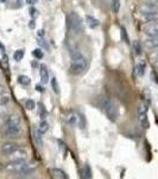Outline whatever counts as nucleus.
<instances>
[{"label":"nucleus","mask_w":158,"mask_h":179,"mask_svg":"<svg viewBox=\"0 0 158 179\" xmlns=\"http://www.w3.org/2000/svg\"><path fill=\"white\" fill-rule=\"evenodd\" d=\"M36 91H38V92H44V90H43V87L40 86V85H36Z\"/></svg>","instance_id":"e433bc0d"},{"label":"nucleus","mask_w":158,"mask_h":179,"mask_svg":"<svg viewBox=\"0 0 158 179\" xmlns=\"http://www.w3.org/2000/svg\"><path fill=\"white\" fill-rule=\"evenodd\" d=\"M48 130H49V123H48L45 119H42V122H40V125H38V131L43 135V134H45Z\"/></svg>","instance_id":"6ab92c4d"},{"label":"nucleus","mask_w":158,"mask_h":179,"mask_svg":"<svg viewBox=\"0 0 158 179\" xmlns=\"http://www.w3.org/2000/svg\"><path fill=\"white\" fill-rule=\"evenodd\" d=\"M132 47H133V50H134L136 55H140L141 54V45H140V42L139 41H134L133 44H132Z\"/></svg>","instance_id":"bb28decb"},{"label":"nucleus","mask_w":158,"mask_h":179,"mask_svg":"<svg viewBox=\"0 0 158 179\" xmlns=\"http://www.w3.org/2000/svg\"><path fill=\"white\" fill-rule=\"evenodd\" d=\"M26 158H27V153H26V151H24L21 148H18L14 153H12L10 155L11 161H21V160H26Z\"/></svg>","instance_id":"1a4fd4ad"},{"label":"nucleus","mask_w":158,"mask_h":179,"mask_svg":"<svg viewBox=\"0 0 158 179\" xmlns=\"http://www.w3.org/2000/svg\"><path fill=\"white\" fill-rule=\"evenodd\" d=\"M151 12H158L157 2H152V1L146 0L140 6V13H151Z\"/></svg>","instance_id":"6e6552de"},{"label":"nucleus","mask_w":158,"mask_h":179,"mask_svg":"<svg viewBox=\"0 0 158 179\" xmlns=\"http://www.w3.org/2000/svg\"><path fill=\"white\" fill-rule=\"evenodd\" d=\"M102 109H103L106 116L108 117L109 121H112V122H115L117 121V118H118L119 116V111L117 104L113 100L108 99V98L103 99V101H102Z\"/></svg>","instance_id":"39448f33"},{"label":"nucleus","mask_w":158,"mask_h":179,"mask_svg":"<svg viewBox=\"0 0 158 179\" xmlns=\"http://www.w3.org/2000/svg\"><path fill=\"white\" fill-rule=\"evenodd\" d=\"M51 87H52V91H54L56 94H59V85H58L57 79H56V77L51 78Z\"/></svg>","instance_id":"5701e85b"},{"label":"nucleus","mask_w":158,"mask_h":179,"mask_svg":"<svg viewBox=\"0 0 158 179\" xmlns=\"http://www.w3.org/2000/svg\"><path fill=\"white\" fill-rule=\"evenodd\" d=\"M120 10V0H112V11L114 13H118Z\"/></svg>","instance_id":"cd10ccee"},{"label":"nucleus","mask_w":158,"mask_h":179,"mask_svg":"<svg viewBox=\"0 0 158 179\" xmlns=\"http://www.w3.org/2000/svg\"><path fill=\"white\" fill-rule=\"evenodd\" d=\"M79 118L80 117H77V115H76L75 112H69V114L67 115L65 121H67V123H68L70 127H75V125L79 123Z\"/></svg>","instance_id":"4468645a"},{"label":"nucleus","mask_w":158,"mask_h":179,"mask_svg":"<svg viewBox=\"0 0 158 179\" xmlns=\"http://www.w3.org/2000/svg\"><path fill=\"white\" fill-rule=\"evenodd\" d=\"M120 35H121V40L124 41L125 43H128V36H127V32H126V29L122 26L121 28V32H120Z\"/></svg>","instance_id":"2f4dec72"},{"label":"nucleus","mask_w":158,"mask_h":179,"mask_svg":"<svg viewBox=\"0 0 158 179\" xmlns=\"http://www.w3.org/2000/svg\"><path fill=\"white\" fill-rule=\"evenodd\" d=\"M32 55L36 58L37 60H40L43 59V56H44V54H43V51H42V49L40 48H37V49H35L33 51H32Z\"/></svg>","instance_id":"c756f323"},{"label":"nucleus","mask_w":158,"mask_h":179,"mask_svg":"<svg viewBox=\"0 0 158 179\" xmlns=\"http://www.w3.org/2000/svg\"><path fill=\"white\" fill-rule=\"evenodd\" d=\"M67 29L68 31L74 32L75 35H81L83 32V22L75 11L70 12V15L67 18Z\"/></svg>","instance_id":"20e7f679"},{"label":"nucleus","mask_w":158,"mask_h":179,"mask_svg":"<svg viewBox=\"0 0 158 179\" xmlns=\"http://www.w3.org/2000/svg\"><path fill=\"white\" fill-rule=\"evenodd\" d=\"M144 45L147 49H158V37L146 36V38L144 40Z\"/></svg>","instance_id":"9b49d317"},{"label":"nucleus","mask_w":158,"mask_h":179,"mask_svg":"<svg viewBox=\"0 0 158 179\" xmlns=\"http://www.w3.org/2000/svg\"><path fill=\"white\" fill-rule=\"evenodd\" d=\"M138 118H139V123H140V125H141L143 128L147 129V128H149V119H147V115H146V116L138 117Z\"/></svg>","instance_id":"a878e982"},{"label":"nucleus","mask_w":158,"mask_h":179,"mask_svg":"<svg viewBox=\"0 0 158 179\" xmlns=\"http://www.w3.org/2000/svg\"><path fill=\"white\" fill-rule=\"evenodd\" d=\"M33 138H35L36 143H37L40 147H42V146H43V141H42V134H40V131H38V129L33 131Z\"/></svg>","instance_id":"393cba45"},{"label":"nucleus","mask_w":158,"mask_h":179,"mask_svg":"<svg viewBox=\"0 0 158 179\" xmlns=\"http://www.w3.org/2000/svg\"><path fill=\"white\" fill-rule=\"evenodd\" d=\"M40 81L42 84H46L49 81V72H48V68L45 65H42L40 69Z\"/></svg>","instance_id":"ddd939ff"},{"label":"nucleus","mask_w":158,"mask_h":179,"mask_svg":"<svg viewBox=\"0 0 158 179\" xmlns=\"http://www.w3.org/2000/svg\"><path fill=\"white\" fill-rule=\"evenodd\" d=\"M26 2H27L29 5H35V4L38 2V0H26Z\"/></svg>","instance_id":"c9c22d12"},{"label":"nucleus","mask_w":158,"mask_h":179,"mask_svg":"<svg viewBox=\"0 0 158 179\" xmlns=\"http://www.w3.org/2000/svg\"><path fill=\"white\" fill-rule=\"evenodd\" d=\"M10 100H11V97H10L8 93H6V92L1 93V94H0V106L7 105V104L10 103Z\"/></svg>","instance_id":"aec40b11"},{"label":"nucleus","mask_w":158,"mask_h":179,"mask_svg":"<svg viewBox=\"0 0 158 179\" xmlns=\"http://www.w3.org/2000/svg\"><path fill=\"white\" fill-rule=\"evenodd\" d=\"M83 178L86 179L92 178V168H90V166L88 164H86L84 167H83Z\"/></svg>","instance_id":"4be33fe9"},{"label":"nucleus","mask_w":158,"mask_h":179,"mask_svg":"<svg viewBox=\"0 0 158 179\" xmlns=\"http://www.w3.org/2000/svg\"><path fill=\"white\" fill-rule=\"evenodd\" d=\"M6 170H8L12 173L18 174L19 177L26 178L30 177L31 174L35 173V167L31 164H27L26 160H21V161H11L7 166Z\"/></svg>","instance_id":"7ed1b4c3"},{"label":"nucleus","mask_w":158,"mask_h":179,"mask_svg":"<svg viewBox=\"0 0 158 179\" xmlns=\"http://www.w3.org/2000/svg\"><path fill=\"white\" fill-rule=\"evenodd\" d=\"M153 65H155V67H156V68H158V59L153 62Z\"/></svg>","instance_id":"58836bf2"},{"label":"nucleus","mask_w":158,"mask_h":179,"mask_svg":"<svg viewBox=\"0 0 158 179\" xmlns=\"http://www.w3.org/2000/svg\"><path fill=\"white\" fill-rule=\"evenodd\" d=\"M0 67H1V69L6 73V74H10V65H8V58L6 56V55H4L2 56V59H1V62H0Z\"/></svg>","instance_id":"a211bd4d"},{"label":"nucleus","mask_w":158,"mask_h":179,"mask_svg":"<svg viewBox=\"0 0 158 179\" xmlns=\"http://www.w3.org/2000/svg\"><path fill=\"white\" fill-rule=\"evenodd\" d=\"M24 49H19V50H17V51H14V54H13V59H14V61H17V62H19V61H21L23 60V58H24Z\"/></svg>","instance_id":"b1692460"},{"label":"nucleus","mask_w":158,"mask_h":179,"mask_svg":"<svg viewBox=\"0 0 158 179\" xmlns=\"http://www.w3.org/2000/svg\"><path fill=\"white\" fill-rule=\"evenodd\" d=\"M143 31L146 36L150 37H158V22L145 23L143 26Z\"/></svg>","instance_id":"423d86ee"},{"label":"nucleus","mask_w":158,"mask_h":179,"mask_svg":"<svg viewBox=\"0 0 158 179\" xmlns=\"http://www.w3.org/2000/svg\"><path fill=\"white\" fill-rule=\"evenodd\" d=\"M38 106H40L38 109H40V118L44 119L45 117H46V115H48V114H46V109L44 108V105H43L42 103H38Z\"/></svg>","instance_id":"c85d7f7f"},{"label":"nucleus","mask_w":158,"mask_h":179,"mask_svg":"<svg viewBox=\"0 0 158 179\" xmlns=\"http://www.w3.org/2000/svg\"><path fill=\"white\" fill-rule=\"evenodd\" d=\"M30 15H31V17H38V11L35 8V7H31L30 8Z\"/></svg>","instance_id":"72a5a7b5"},{"label":"nucleus","mask_w":158,"mask_h":179,"mask_svg":"<svg viewBox=\"0 0 158 179\" xmlns=\"http://www.w3.org/2000/svg\"><path fill=\"white\" fill-rule=\"evenodd\" d=\"M4 133L7 138L18 139L21 134V118L19 115L12 114L7 116L4 123Z\"/></svg>","instance_id":"f257e3e1"},{"label":"nucleus","mask_w":158,"mask_h":179,"mask_svg":"<svg viewBox=\"0 0 158 179\" xmlns=\"http://www.w3.org/2000/svg\"><path fill=\"white\" fill-rule=\"evenodd\" d=\"M86 24L90 28V29H96L100 25V22L96 18L92 17V16H86Z\"/></svg>","instance_id":"dca6fc26"},{"label":"nucleus","mask_w":158,"mask_h":179,"mask_svg":"<svg viewBox=\"0 0 158 179\" xmlns=\"http://www.w3.org/2000/svg\"><path fill=\"white\" fill-rule=\"evenodd\" d=\"M149 1H152V2H156L157 0H149Z\"/></svg>","instance_id":"ea45409f"},{"label":"nucleus","mask_w":158,"mask_h":179,"mask_svg":"<svg viewBox=\"0 0 158 179\" xmlns=\"http://www.w3.org/2000/svg\"><path fill=\"white\" fill-rule=\"evenodd\" d=\"M147 111H149V103L141 101L138 105V117L146 116L147 115Z\"/></svg>","instance_id":"2eb2a0df"},{"label":"nucleus","mask_w":158,"mask_h":179,"mask_svg":"<svg viewBox=\"0 0 158 179\" xmlns=\"http://www.w3.org/2000/svg\"><path fill=\"white\" fill-rule=\"evenodd\" d=\"M71 56V65H70V72L75 75H79L83 73L87 68V60L82 55L77 48H68Z\"/></svg>","instance_id":"f03ea898"},{"label":"nucleus","mask_w":158,"mask_h":179,"mask_svg":"<svg viewBox=\"0 0 158 179\" xmlns=\"http://www.w3.org/2000/svg\"><path fill=\"white\" fill-rule=\"evenodd\" d=\"M19 148V146L17 143H13V142H6L1 146L0 148V152L2 155H6V157H10L12 153H14L17 149Z\"/></svg>","instance_id":"0eeeda50"},{"label":"nucleus","mask_w":158,"mask_h":179,"mask_svg":"<svg viewBox=\"0 0 158 179\" xmlns=\"http://www.w3.org/2000/svg\"><path fill=\"white\" fill-rule=\"evenodd\" d=\"M140 19L143 23H151V22H158V12H151V13H140Z\"/></svg>","instance_id":"9d476101"},{"label":"nucleus","mask_w":158,"mask_h":179,"mask_svg":"<svg viewBox=\"0 0 158 179\" xmlns=\"http://www.w3.org/2000/svg\"><path fill=\"white\" fill-rule=\"evenodd\" d=\"M145 69H146V63H145V61L140 60L138 63H137V66H136V72H137V74H138L139 77H143V75L145 74Z\"/></svg>","instance_id":"f3484780"},{"label":"nucleus","mask_w":158,"mask_h":179,"mask_svg":"<svg viewBox=\"0 0 158 179\" xmlns=\"http://www.w3.org/2000/svg\"><path fill=\"white\" fill-rule=\"evenodd\" d=\"M0 1H1V2H6V0H0Z\"/></svg>","instance_id":"a19ab883"},{"label":"nucleus","mask_w":158,"mask_h":179,"mask_svg":"<svg viewBox=\"0 0 158 179\" xmlns=\"http://www.w3.org/2000/svg\"><path fill=\"white\" fill-rule=\"evenodd\" d=\"M10 2H11V7H13V8H19L21 7V0H10Z\"/></svg>","instance_id":"473e14b6"},{"label":"nucleus","mask_w":158,"mask_h":179,"mask_svg":"<svg viewBox=\"0 0 158 179\" xmlns=\"http://www.w3.org/2000/svg\"><path fill=\"white\" fill-rule=\"evenodd\" d=\"M38 42H40V45H44V47H45L46 49H49V47H48V43H46V42H44V40H40Z\"/></svg>","instance_id":"f704fd0d"},{"label":"nucleus","mask_w":158,"mask_h":179,"mask_svg":"<svg viewBox=\"0 0 158 179\" xmlns=\"http://www.w3.org/2000/svg\"><path fill=\"white\" fill-rule=\"evenodd\" d=\"M50 173H51V176H52L54 178H56V179H68L69 178V176H68L64 171H62L61 168H56V167L50 168Z\"/></svg>","instance_id":"f8f14e48"},{"label":"nucleus","mask_w":158,"mask_h":179,"mask_svg":"<svg viewBox=\"0 0 158 179\" xmlns=\"http://www.w3.org/2000/svg\"><path fill=\"white\" fill-rule=\"evenodd\" d=\"M4 92H5V86L2 84H0V94L4 93Z\"/></svg>","instance_id":"4c0bfd02"},{"label":"nucleus","mask_w":158,"mask_h":179,"mask_svg":"<svg viewBox=\"0 0 158 179\" xmlns=\"http://www.w3.org/2000/svg\"><path fill=\"white\" fill-rule=\"evenodd\" d=\"M25 108H26L27 110H33V109L36 108V103L32 99H27L25 101Z\"/></svg>","instance_id":"7c9ffc66"},{"label":"nucleus","mask_w":158,"mask_h":179,"mask_svg":"<svg viewBox=\"0 0 158 179\" xmlns=\"http://www.w3.org/2000/svg\"><path fill=\"white\" fill-rule=\"evenodd\" d=\"M17 81L19 82L20 85H23V86H29L30 82H31V79H30L27 75H19Z\"/></svg>","instance_id":"412c9836"}]
</instances>
